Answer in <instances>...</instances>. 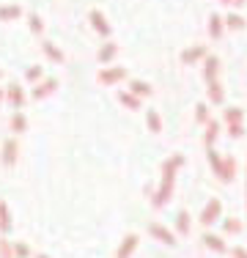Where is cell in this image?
Instances as JSON below:
<instances>
[{
  "label": "cell",
  "instance_id": "obj_16",
  "mask_svg": "<svg viewBox=\"0 0 247 258\" xmlns=\"http://www.w3.org/2000/svg\"><path fill=\"white\" fill-rule=\"evenodd\" d=\"M203 244L209 250H214V253H225V242H222V236H217V233H203Z\"/></svg>",
  "mask_w": 247,
  "mask_h": 258
},
{
  "label": "cell",
  "instance_id": "obj_33",
  "mask_svg": "<svg viewBox=\"0 0 247 258\" xmlns=\"http://www.w3.org/2000/svg\"><path fill=\"white\" fill-rule=\"evenodd\" d=\"M0 258H14V247L9 242H0Z\"/></svg>",
  "mask_w": 247,
  "mask_h": 258
},
{
  "label": "cell",
  "instance_id": "obj_27",
  "mask_svg": "<svg viewBox=\"0 0 247 258\" xmlns=\"http://www.w3.org/2000/svg\"><path fill=\"white\" fill-rule=\"evenodd\" d=\"M11 132H25V129H28V121H25V115L22 113H14L11 115Z\"/></svg>",
  "mask_w": 247,
  "mask_h": 258
},
{
  "label": "cell",
  "instance_id": "obj_29",
  "mask_svg": "<svg viewBox=\"0 0 247 258\" xmlns=\"http://www.w3.org/2000/svg\"><path fill=\"white\" fill-rule=\"evenodd\" d=\"M176 231L181 233H190V212H178V220H176Z\"/></svg>",
  "mask_w": 247,
  "mask_h": 258
},
{
  "label": "cell",
  "instance_id": "obj_35",
  "mask_svg": "<svg viewBox=\"0 0 247 258\" xmlns=\"http://www.w3.org/2000/svg\"><path fill=\"white\" fill-rule=\"evenodd\" d=\"M228 132H231V138H242L244 135V126L239 124V126H228Z\"/></svg>",
  "mask_w": 247,
  "mask_h": 258
},
{
  "label": "cell",
  "instance_id": "obj_13",
  "mask_svg": "<svg viewBox=\"0 0 247 258\" xmlns=\"http://www.w3.org/2000/svg\"><path fill=\"white\" fill-rule=\"evenodd\" d=\"M148 231H151V236H154V239H159V242L170 244V247H173V244H176V236H173V233H170L168 228H165V225L154 223V225H151V228H148Z\"/></svg>",
  "mask_w": 247,
  "mask_h": 258
},
{
  "label": "cell",
  "instance_id": "obj_11",
  "mask_svg": "<svg viewBox=\"0 0 247 258\" xmlns=\"http://www.w3.org/2000/svg\"><path fill=\"white\" fill-rule=\"evenodd\" d=\"M206 58V47L203 44H195V47H187V50L181 52V63H195V60Z\"/></svg>",
  "mask_w": 247,
  "mask_h": 258
},
{
  "label": "cell",
  "instance_id": "obj_30",
  "mask_svg": "<svg viewBox=\"0 0 247 258\" xmlns=\"http://www.w3.org/2000/svg\"><path fill=\"white\" fill-rule=\"evenodd\" d=\"M28 25H30V30H33L36 36L44 33V22H41V17H39V14H28Z\"/></svg>",
  "mask_w": 247,
  "mask_h": 258
},
{
  "label": "cell",
  "instance_id": "obj_24",
  "mask_svg": "<svg viewBox=\"0 0 247 258\" xmlns=\"http://www.w3.org/2000/svg\"><path fill=\"white\" fill-rule=\"evenodd\" d=\"M129 85H132V94L138 96V99H140V96H148V94H151V85L143 83V80H132Z\"/></svg>",
  "mask_w": 247,
  "mask_h": 258
},
{
  "label": "cell",
  "instance_id": "obj_14",
  "mask_svg": "<svg viewBox=\"0 0 247 258\" xmlns=\"http://www.w3.org/2000/svg\"><path fill=\"white\" fill-rule=\"evenodd\" d=\"M115 55H118V47H115L113 41H104V44L99 47V52H96V60H99V63H110Z\"/></svg>",
  "mask_w": 247,
  "mask_h": 258
},
{
  "label": "cell",
  "instance_id": "obj_25",
  "mask_svg": "<svg viewBox=\"0 0 247 258\" xmlns=\"http://www.w3.org/2000/svg\"><path fill=\"white\" fill-rule=\"evenodd\" d=\"M41 77H44V69H41V66H28V72H25V80H28V83H41Z\"/></svg>",
  "mask_w": 247,
  "mask_h": 258
},
{
  "label": "cell",
  "instance_id": "obj_39",
  "mask_svg": "<svg viewBox=\"0 0 247 258\" xmlns=\"http://www.w3.org/2000/svg\"><path fill=\"white\" fill-rule=\"evenodd\" d=\"M36 258H49V255H36Z\"/></svg>",
  "mask_w": 247,
  "mask_h": 258
},
{
  "label": "cell",
  "instance_id": "obj_10",
  "mask_svg": "<svg viewBox=\"0 0 247 258\" xmlns=\"http://www.w3.org/2000/svg\"><path fill=\"white\" fill-rule=\"evenodd\" d=\"M55 88H58V80H41V83H36V88H33V99L36 102L44 99V96H49Z\"/></svg>",
  "mask_w": 247,
  "mask_h": 258
},
{
  "label": "cell",
  "instance_id": "obj_34",
  "mask_svg": "<svg viewBox=\"0 0 247 258\" xmlns=\"http://www.w3.org/2000/svg\"><path fill=\"white\" fill-rule=\"evenodd\" d=\"M14 258H28V244L17 242V244H14Z\"/></svg>",
  "mask_w": 247,
  "mask_h": 258
},
{
  "label": "cell",
  "instance_id": "obj_22",
  "mask_svg": "<svg viewBox=\"0 0 247 258\" xmlns=\"http://www.w3.org/2000/svg\"><path fill=\"white\" fill-rule=\"evenodd\" d=\"M118 102H121V104H124V107H127V110H140V107H143L138 96H135V94H124V91L118 94Z\"/></svg>",
  "mask_w": 247,
  "mask_h": 258
},
{
  "label": "cell",
  "instance_id": "obj_7",
  "mask_svg": "<svg viewBox=\"0 0 247 258\" xmlns=\"http://www.w3.org/2000/svg\"><path fill=\"white\" fill-rule=\"evenodd\" d=\"M135 247H138V233H127L124 242H121V247H118V253H115V258H132Z\"/></svg>",
  "mask_w": 247,
  "mask_h": 258
},
{
  "label": "cell",
  "instance_id": "obj_2",
  "mask_svg": "<svg viewBox=\"0 0 247 258\" xmlns=\"http://www.w3.org/2000/svg\"><path fill=\"white\" fill-rule=\"evenodd\" d=\"M88 20H91V28H94L96 33L102 36V39H107V36L113 33V28H110L107 17H104L102 11H99V9H94V11H91V14H88Z\"/></svg>",
  "mask_w": 247,
  "mask_h": 258
},
{
  "label": "cell",
  "instance_id": "obj_8",
  "mask_svg": "<svg viewBox=\"0 0 247 258\" xmlns=\"http://www.w3.org/2000/svg\"><path fill=\"white\" fill-rule=\"evenodd\" d=\"M17 157H20L17 140H6V143H3V165H6V168H14Z\"/></svg>",
  "mask_w": 247,
  "mask_h": 258
},
{
  "label": "cell",
  "instance_id": "obj_38",
  "mask_svg": "<svg viewBox=\"0 0 247 258\" xmlns=\"http://www.w3.org/2000/svg\"><path fill=\"white\" fill-rule=\"evenodd\" d=\"M0 99H6V91H0Z\"/></svg>",
  "mask_w": 247,
  "mask_h": 258
},
{
  "label": "cell",
  "instance_id": "obj_32",
  "mask_svg": "<svg viewBox=\"0 0 247 258\" xmlns=\"http://www.w3.org/2000/svg\"><path fill=\"white\" fill-rule=\"evenodd\" d=\"M206 113H209V110H206V102H201V104L195 107V118L201 121V124H209V121H206Z\"/></svg>",
  "mask_w": 247,
  "mask_h": 258
},
{
  "label": "cell",
  "instance_id": "obj_20",
  "mask_svg": "<svg viewBox=\"0 0 247 258\" xmlns=\"http://www.w3.org/2000/svg\"><path fill=\"white\" fill-rule=\"evenodd\" d=\"M0 231L11 233V212H9V206H6V201H0Z\"/></svg>",
  "mask_w": 247,
  "mask_h": 258
},
{
  "label": "cell",
  "instance_id": "obj_31",
  "mask_svg": "<svg viewBox=\"0 0 247 258\" xmlns=\"http://www.w3.org/2000/svg\"><path fill=\"white\" fill-rule=\"evenodd\" d=\"M242 231V223H239L236 217L233 220H225V223H222V233H239Z\"/></svg>",
  "mask_w": 247,
  "mask_h": 258
},
{
  "label": "cell",
  "instance_id": "obj_6",
  "mask_svg": "<svg viewBox=\"0 0 247 258\" xmlns=\"http://www.w3.org/2000/svg\"><path fill=\"white\" fill-rule=\"evenodd\" d=\"M220 212H222V204L217 198H212L206 204V209H203V214H201V220H203V225H212V223H217L220 220Z\"/></svg>",
  "mask_w": 247,
  "mask_h": 258
},
{
  "label": "cell",
  "instance_id": "obj_36",
  "mask_svg": "<svg viewBox=\"0 0 247 258\" xmlns=\"http://www.w3.org/2000/svg\"><path fill=\"white\" fill-rule=\"evenodd\" d=\"M233 258H247V250H242V247H236V250H233Z\"/></svg>",
  "mask_w": 247,
  "mask_h": 258
},
{
  "label": "cell",
  "instance_id": "obj_23",
  "mask_svg": "<svg viewBox=\"0 0 247 258\" xmlns=\"http://www.w3.org/2000/svg\"><path fill=\"white\" fill-rule=\"evenodd\" d=\"M20 14H22V9H20V6H0V20H3V22L17 20Z\"/></svg>",
  "mask_w": 247,
  "mask_h": 258
},
{
  "label": "cell",
  "instance_id": "obj_41",
  "mask_svg": "<svg viewBox=\"0 0 247 258\" xmlns=\"http://www.w3.org/2000/svg\"><path fill=\"white\" fill-rule=\"evenodd\" d=\"M0 75H3V72H0Z\"/></svg>",
  "mask_w": 247,
  "mask_h": 258
},
{
  "label": "cell",
  "instance_id": "obj_15",
  "mask_svg": "<svg viewBox=\"0 0 247 258\" xmlns=\"http://www.w3.org/2000/svg\"><path fill=\"white\" fill-rule=\"evenodd\" d=\"M222 33H225V20L220 14H212L209 17V36L212 39H222Z\"/></svg>",
  "mask_w": 247,
  "mask_h": 258
},
{
  "label": "cell",
  "instance_id": "obj_40",
  "mask_svg": "<svg viewBox=\"0 0 247 258\" xmlns=\"http://www.w3.org/2000/svg\"><path fill=\"white\" fill-rule=\"evenodd\" d=\"M222 3H231V0H222Z\"/></svg>",
  "mask_w": 247,
  "mask_h": 258
},
{
  "label": "cell",
  "instance_id": "obj_26",
  "mask_svg": "<svg viewBox=\"0 0 247 258\" xmlns=\"http://www.w3.org/2000/svg\"><path fill=\"white\" fill-rule=\"evenodd\" d=\"M146 121H148V129H151L154 135L162 129V121H159V113H157V110H148V113H146Z\"/></svg>",
  "mask_w": 247,
  "mask_h": 258
},
{
  "label": "cell",
  "instance_id": "obj_17",
  "mask_svg": "<svg viewBox=\"0 0 247 258\" xmlns=\"http://www.w3.org/2000/svg\"><path fill=\"white\" fill-rule=\"evenodd\" d=\"M41 50H44V55L52 60V63H64V52H60L52 41H44V44H41Z\"/></svg>",
  "mask_w": 247,
  "mask_h": 258
},
{
  "label": "cell",
  "instance_id": "obj_21",
  "mask_svg": "<svg viewBox=\"0 0 247 258\" xmlns=\"http://www.w3.org/2000/svg\"><path fill=\"white\" fill-rule=\"evenodd\" d=\"M206 88H209V99H212V104H222V99H225V94H222L220 80H217V83H209Z\"/></svg>",
  "mask_w": 247,
  "mask_h": 258
},
{
  "label": "cell",
  "instance_id": "obj_19",
  "mask_svg": "<svg viewBox=\"0 0 247 258\" xmlns=\"http://www.w3.org/2000/svg\"><path fill=\"white\" fill-rule=\"evenodd\" d=\"M242 107H225V124L228 126H239L242 124Z\"/></svg>",
  "mask_w": 247,
  "mask_h": 258
},
{
  "label": "cell",
  "instance_id": "obj_1",
  "mask_svg": "<svg viewBox=\"0 0 247 258\" xmlns=\"http://www.w3.org/2000/svg\"><path fill=\"white\" fill-rule=\"evenodd\" d=\"M206 157H209V165H212V170L217 173L220 181H233V176H236V162L233 159H222L212 146H206Z\"/></svg>",
  "mask_w": 247,
  "mask_h": 258
},
{
  "label": "cell",
  "instance_id": "obj_18",
  "mask_svg": "<svg viewBox=\"0 0 247 258\" xmlns=\"http://www.w3.org/2000/svg\"><path fill=\"white\" fill-rule=\"evenodd\" d=\"M222 20H225V28H228V30H244V25H247L244 17H242V14H233V11H231L228 17H222Z\"/></svg>",
  "mask_w": 247,
  "mask_h": 258
},
{
  "label": "cell",
  "instance_id": "obj_5",
  "mask_svg": "<svg viewBox=\"0 0 247 258\" xmlns=\"http://www.w3.org/2000/svg\"><path fill=\"white\" fill-rule=\"evenodd\" d=\"M217 69H220V58L217 55H206L203 58V80L209 83H217Z\"/></svg>",
  "mask_w": 247,
  "mask_h": 258
},
{
  "label": "cell",
  "instance_id": "obj_37",
  "mask_svg": "<svg viewBox=\"0 0 247 258\" xmlns=\"http://www.w3.org/2000/svg\"><path fill=\"white\" fill-rule=\"evenodd\" d=\"M231 3H233V9H242V6H244V0H231Z\"/></svg>",
  "mask_w": 247,
  "mask_h": 258
},
{
  "label": "cell",
  "instance_id": "obj_28",
  "mask_svg": "<svg viewBox=\"0 0 247 258\" xmlns=\"http://www.w3.org/2000/svg\"><path fill=\"white\" fill-rule=\"evenodd\" d=\"M217 135H220V124H217V121H209V124H206V146H214Z\"/></svg>",
  "mask_w": 247,
  "mask_h": 258
},
{
  "label": "cell",
  "instance_id": "obj_4",
  "mask_svg": "<svg viewBox=\"0 0 247 258\" xmlns=\"http://www.w3.org/2000/svg\"><path fill=\"white\" fill-rule=\"evenodd\" d=\"M170 195H173V179H165L162 176V184H159L157 195H154V209H162L170 201Z\"/></svg>",
  "mask_w": 247,
  "mask_h": 258
},
{
  "label": "cell",
  "instance_id": "obj_9",
  "mask_svg": "<svg viewBox=\"0 0 247 258\" xmlns=\"http://www.w3.org/2000/svg\"><path fill=\"white\" fill-rule=\"evenodd\" d=\"M6 99H9V104L14 110H20L22 104H25V91H22V85H9V91H6Z\"/></svg>",
  "mask_w": 247,
  "mask_h": 258
},
{
  "label": "cell",
  "instance_id": "obj_12",
  "mask_svg": "<svg viewBox=\"0 0 247 258\" xmlns=\"http://www.w3.org/2000/svg\"><path fill=\"white\" fill-rule=\"evenodd\" d=\"M181 165H184V157H181V154H173L170 159H165L162 176H165V179H173V176H176V170L181 168Z\"/></svg>",
  "mask_w": 247,
  "mask_h": 258
},
{
  "label": "cell",
  "instance_id": "obj_3",
  "mask_svg": "<svg viewBox=\"0 0 247 258\" xmlns=\"http://www.w3.org/2000/svg\"><path fill=\"white\" fill-rule=\"evenodd\" d=\"M127 77V69L124 66H110V69H102L99 72V83H104V85H115V83H121V80Z\"/></svg>",
  "mask_w": 247,
  "mask_h": 258
}]
</instances>
